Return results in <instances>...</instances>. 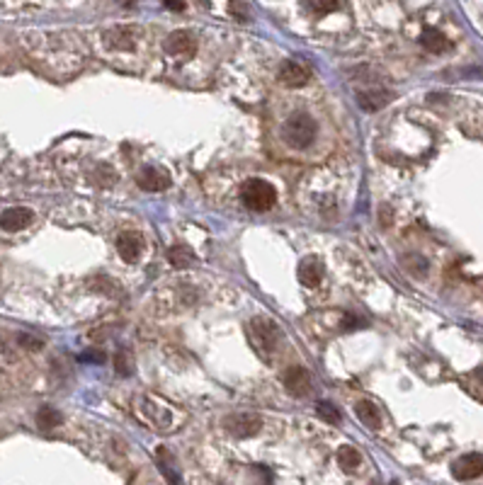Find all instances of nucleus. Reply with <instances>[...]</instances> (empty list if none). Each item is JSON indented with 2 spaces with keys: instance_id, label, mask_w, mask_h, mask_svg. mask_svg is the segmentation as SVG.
I'll list each match as a JSON object with an SVG mask.
<instances>
[{
  "instance_id": "423d86ee",
  "label": "nucleus",
  "mask_w": 483,
  "mask_h": 485,
  "mask_svg": "<svg viewBox=\"0 0 483 485\" xmlns=\"http://www.w3.org/2000/svg\"><path fill=\"white\" fill-rule=\"evenodd\" d=\"M452 476L457 481H474V478L483 476V454L471 452L459 456L457 461L452 464Z\"/></svg>"
},
{
  "instance_id": "dca6fc26",
  "label": "nucleus",
  "mask_w": 483,
  "mask_h": 485,
  "mask_svg": "<svg viewBox=\"0 0 483 485\" xmlns=\"http://www.w3.org/2000/svg\"><path fill=\"white\" fill-rule=\"evenodd\" d=\"M420 44H423L428 51H433V54H442V51L450 49V39H447L440 30H433V27H428V30L420 34Z\"/></svg>"
},
{
  "instance_id": "4be33fe9",
  "label": "nucleus",
  "mask_w": 483,
  "mask_h": 485,
  "mask_svg": "<svg viewBox=\"0 0 483 485\" xmlns=\"http://www.w3.org/2000/svg\"><path fill=\"white\" fill-rule=\"evenodd\" d=\"M318 415L326 422H331V425H338L340 422V413L333 403H318Z\"/></svg>"
},
{
  "instance_id": "6ab92c4d",
  "label": "nucleus",
  "mask_w": 483,
  "mask_h": 485,
  "mask_svg": "<svg viewBox=\"0 0 483 485\" xmlns=\"http://www.w3.org/2000/svg\"><path fill=\"white\" fill-rule=\"evenodd\" d=\"M338 464L343 466V471L352 473V471H357V469H360L362 456H360V452H357L355 447H343V449H340V452H338Z\"/></svg>"
},
{
  "instance_id": "412c9836",
  "label": "nucleus",
  "mask_w": 483,
  "mask_h": 485,
  "mask_svg": "<svg viewBox=\"0 0 483 485\" xmlns=\"http://www.w3.org/2000/svg\"><path fill=\"white\" fill-rule=\"evenodd\" d=\"M168 260L173 262L175 267H187L192 262V253H190V248H185V245H175V248L168 250Z\"/></svg>"
},
{
  "instance_id": "9d476101",
  "label": "nucleus",
  "mask_w": 483,
  "mask_h": 485,
  "mask_svg": "<svg viewBox=\"0 0 483 485\" xmlns=\"http://www.w3.org/2000/svg\"><path fill=\"white\" fill-rule=\"evenodd\" d=\"M136 185L146 192H163L170 187V178L158 168H144L139 175H136Z\"/></svg>"
},
{
  "instance_id": "2eb2a0df",
  "label": "nucleus",
  "mask_w": 483,
  "mask_h": 485,
  "mask_svg": "<svg viewBox=\"0 0 483 485\" xmlns=\"http://www.w3.org/2000/svg\"><path fill=\"white\" fill-rule=\"evenodd\" d=\"M355 415L357 420L362 422L369 430H379L382 427V413H379V408L374 405L372 401H360L355 405Z\"/></svg>"
},
{
  "instance_id": "0eeeda50",
  "label": "nucleus",
  "mask_w": 483,
  "mask_h": 485,
  "mask_svg": "<svg viewBox=\"0 0 483 485\" xmlns=\"http://www.w3.org/2000/svg\"><path fill=\"white\" fill-rule=\"evenodd\" d=\"M280 381L284 384V388L292 393V396H309L311 393V376L306 369H301V367L284 369Z\"/></svg>"
},
{
  "instance_id": "cd10ccee",
  "label": "nucleus",
  "mask_w": 483,
  "mask_h": 485,
  "mask_svg": "<svg viewBox=\"0 0 483 485\" xmlns=\"http://www.w3.org/2000/svg\"><path fill=\"white\" fill-rule=\"evenodd\" d=\"M394 485H396V483H394Z\"/></svg>"
},
{
  "instance_id": "ddd939ff",
  "label": "nucleus",
  "mask_w": 483,
  "mask_h": 485,
  "mask_svg": "<svg viewBox=\"0 0 483 485\" xmlns=\"http://www.w3.org/2000/svg\"><path fill=\"white\" fill-rule=\"evenodd\" d=\"M280 81L287 85V88H301V85L309 81V73H306V68L297 64V61H284L280 68Z\"/></svg>"
},
{
  "instance_id": "f257e3e1",
  "label": "nucleus",
  "mask_w": 483,
  "mask_h": 485,
  "mask_svg": "<svg viewBox=\"0 0 483 485\" xmlns=\"http://www.w3.org/2000/svg\"><path fill=\"white\" fill-rule=\"evenodd\" d=\"M316 134H318L316 119L309 117L306 112L292 114V117L284 122V129H282L284 141H287L292 148H297V151H304V148H309L311 144H314Z\"/></svg>"
},
{
  "instance_id": "aec40b11",
  "label": "nucleus",
  "mask_w": 483,
  "mask_h": 485,
  "mask_svg": "<svg viewBox=\"0 0 483 485\" xmlns=\"http://www.w3.org/2000/svg\"><path fill=\"white\" fill-rule=\"evenodd\" d=\"M64 418H61V413L56 408H42L37 413V425L42 427V430H54V427H59Z\"/></svg>"
},
{
  "instance_id": "a211bd4d",
  "label": "nucleus",
  "mask_w": 483,
  "mask_h": 485,
  "mask_svg": "<svg viewBox=\"0 0 483 485\" xmlns=\"http://www.w3.org/2000/svg\"><path fill=\"white\" fill-rule=\"evenodd\" d=\"M107 42L117 49H129L134 44V30L132 27H115L107 32Z\"/></svg>"
},
{
  "instance_id": "b1692460",
  "label": "nucleus",
  "mask_w": 483,
  "mask_h": 485,
  "mask_svg": "<svg viewBox=\"0 0 483 485\" xmlns=\"http://www.w3.org/2000/svg\"><path fill=\"white\" fill-rule=\"evenodd\" d=\"M20 345L30 347V350H39V347H42V340L30 338V335H20Z\"/></svg>"
},
{
  "instance_id": "4468645a",
  "label": "nucleus",
  "mask_w": 483,
  "mask_h": 485,
  "mask_svg": "<svg viewBox=\"0 0 483 485\" xmlns=\"http://www.w3.org/2000/svg\"><path fill=\"white\" fill-rule=\"evenodd\" d=\"M323 279V262L318 258H306L299 265V282L304 287H318Z\"/></svg>"
},
{
  "instance_id": "1a4fd4ad",
  "label": "nucleus",
  "mask_w": 483,
  "mask_h": 485,
  "mask_svg": "<svg viewBox=\"0 0 483 485\" xmlns=\"http://www.w3.org/2000/svg\"><path fill=\"white\" fill-rule=\"evenodd\" d=\"M32 209L27 207H13V209H5L0 214V228L8 233H17L22 228H27L32 224Z\"/></svg>"
},
{
  "instance_id": "5701e85b",
  "label": "nucleus",
  "mask_w": 483,
  "mask_h": 485,
  "mask_svg": "<svg viewBox=\"0 0 483 485\" xmlns=\"http://www.w3.org/2000/svg\"><path fill=\"white\" fill-rule=\"evenodd\" d=\"M115 369L122 376H129V374L134 372V369H132V359H129V355L124 350H119L117 355H115Z\"/></svg>"
},
{
  "instance_id": "f03ea898",
  "label": "nucleus",
  "mask_w": 483,
  "mask_h": 485,
  "mask_svg": "<svg viewBox=\"0 0 483 485\" xmlns=\"http://www.w3.org/2000/svg\"><path fill=\"white\" fill-rule=\"evenodd\" d=\"M241 197H243V204H246L250 211H267L275 207V202H277L275 187H272L270 182L258 180V178L248 180L246 185H243Z\"/></svg>"
},
{
  "instance_id": "20e7f679",
  "label": "nucleus",
  "mask_w": 483,
  "mask_h": 485,
  "mask_svg": "<svg viewBox=\"0 0 483 485\" xmlns=\"http://www.w3.org/2000/svg\"><path fill=\"white\" fill-rule=\"evenodd\" d=\"M166 51L173 56V59L185 61V59H190V56H195L197 42H195V37H192L190 32L175 30V32H170L166 37Z\"/></svg>"
},
{
  "instance_id": "a878e982",
  "label": "nucleus",
  "mask_w": 483,
  "mask_h": 485,
  "mask_svg": "<svg viewBox=\"0 0 483 485\" xmlns=\"http://www.w3.org/2000/svg\"><path fill=\"white\" fill-rule=\"evenodd\" d=\"M166 8H170V10H183L185 5L183 3H166Z\"/></svg>"
},
{
  "instance_id": "9b49d317",
  "label": "nucleus",
  "mask_w": 483,
  "mask_h": 485,
  "mask_svg": "<svg viewBox=\"0 0 483 485\" xmlns=\"http://www.w3.org/2000/svg\"><path fill=\"white\" fill-rule=\"evenodd\" d=\"M394 100V93L391 90H382V88H374V90H365V93H360V107L367 112H377L386 107L389 102Z\"/></svg>"
},
{
  "instance_id": "f3484780",
  "label": "nucleus",
  "mask_w": 483,
  "mask_h": 485,
  "mask_svg": "<svg viewBox=\"0 0 483 485\" xmlns=\"http://www.w3.org/2000/svg\"><path fill=\"white\" fill-rule=\"evenodd\" d=\"M156 461H158V469H161V473L168 478V483L170 485H180V476H178V471H175L173 456H170V452H168L166 447H158Z\"/></svg>"
},
{
  "instance_id": "7ed1b4c3",
  "label": "nucleus",
  "mask_w": 483,
  "mask_h": 485,
  "mask_svg": "<svg viewBox=\"0 0 483 485\" xmlns=\"http://www.w3.org/2000/svg\"><path fill=\"white\" fill-rule=\"evenodd\" d=\"M250 338H253L260 352H275L277 345H280V330L272 321L258 316L250 321Z\"/></svg>"
},
{
  "instance_id": "39448f33",
  "label": "nucleus",
  "mask_w": 483,
  "mask_h": 485,
  "mask_svg": "<svg viewBox=\"0 0 483 485\" xmlns=\"http://www.w3.org/2000/svg\"><path fill=\"white\" fill-rule=\"evenodd\" d=\"M224 425H226V430L236 437H253V435H258L260 427H263V418H260V415H253V413H236V415H229V418L224 420Z\"/></svg>"
},
{
  "instance_id": "6e6552de",
  "label": "nucleus",
  "mask_w": 483,
  "mask_h": 485,
  "mask_svg": "<svg viewBox=\"0 0 483 485\" xmlns=\"http://www.w3.org/2000/svg\"><path fill=\"white\" fill-rule=\"evenodd\" d=\"M117 253L124 262H139L144 253V238L134 231H127L117 238Z\"/></svg>"
},
{
  "instance_id": "393cba45",
  "label": "nucleus",
  "mask_w": 483,
  "mask_h": 485,
  "mask_svg": "<svg viewBox=\"0 0 483 485\" xmlns=\"http://www.w3.org/2000/svg\"><path fill=\"white\" fill-rule=\"evenodd\" d=\"M311 10H318V13H326V10H335L338 5L335 3H309Z\"/></svg>"
},
{
  "instance_id": "bb28decb",
  "label": "nucleus",
  "mask_w": 483,
  "mask_h": 485,
  "mask_svg": "<svg viewBox=\"0 0 483 485\" xmlns=\"http://www.w3.org/2000/svg\"><path fill=\"white\" fill-rule=\"evenodd\" d=\"M476 376H479V381H483V367L479 369V372H476Z\"/></svg>"
},
{
  "instance_id": "f8f14e48",
  "label": "nucleus",
  "mask_w": 483,
  "mask_h": 485,
  "mask_svg": "<svg viewBox=\"0 0 483 485\" xmlns=\"http://www.w3.org/2000/svg\"><path fill=\"white\" fill-rule=\"evenodd\" d=\"M141 415H144L146 422H151V425H156L158 430H166V427L170 425V413L168 408H161V405H156L151 401V398H144L141 401Z\"/></svg>"
}]
</instances>
